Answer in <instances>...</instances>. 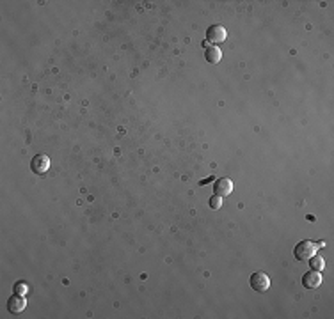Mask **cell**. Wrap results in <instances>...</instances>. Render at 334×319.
<instances>
[{"instance_id": "obj_6", "label": "cell", "mask_w": 334, "mask_h": 319, "mask_svg": "<svg viewBox=\"0 0 334 319\" xmlns=\"http://www.w3.org/2000/svg\"><path fill=\"white\" fill-rule=\"evenodd\" d=\"M25 307H27V301L22 294H14L9 298L7 301V310H9L11 314H20V312H24Z\"/></svg>"}, {"instance_id": "obj_3", "label": "cell", "mask_w": 334, "mask_h": 319, "mask_svg": "<svg viewBox=\"0 0 334 319\" xmlns=\"http://www.w3.org/2000/svg\"><path fill=\"white\" fill-rule=\"evenodd\" d=\"M50 167V158L47 154H36L30 162V169H32L34 174H45Z\"/></svg>"}, {"instance_id": "obj_1", "label": "cell", "mask_w": 334, "mask_h": 319, "mask_svg": "<svg viewBox=\"0 0 334 319\" xmlns=\"http://www.w3.org/2000/svg\"><path fill=\"white\" fill-rule=\"evenodd\" d=\"M318 246H324V243H313L309 240H304V241H299L295 248H293V255H295V259L297 261H309L313 255L316 254V248Z\"/></svg>"}, {"instance_id": "obj_10", "label": "cell", "mask_w": 334, "mask_h": 319, "mask_svg": "<svg viewBox=\"0 0 334 319\" xmlns=\"http://www.w3.org/2000/svg\"><path fill=\"white\" fill-rule=\"evenodd\" d=\"M28 284L27 282H16L14 284V294H22V296H25L28 293Z\"/></svg>"}, {"instance_id": "obj_8", "label": "cell", "mask_w": 334, "mask_h": 319, "mask_svg": "<svg viewBox=\"0 0 334 319\" xmlns=\"http://www.w3.org/2000/svg\"><path fill=\"white\" fill-rule=\"evenodd\" d=\"M204 59L208 60L210 64H217L219 60L223 59V51L219 47H208L204 50Z\"/></svg>"}, {"instance_id": "obj_5", "label": "cell", "mask_w": 334, "mask_h": 319, "mask_svg": "<svg viewBox=\"0 0 334 319\" xmlns=\"http://www.w3.org/2000/svg\"><path fill=\"white\" fill-rule=\"evenodd\" d=\"M322 280H324L322 273L313 270V271H307L306 275L302 277V286L306 287V289H316V287L322 286Z\"/></svg>"}, {"instance_id": "obj_7", "label": "cell", "mask_w": 334, "mask_h": 319, "mask_svg": "<svg viewBox=\"0 0 334 319\" xmlns=\"http://www.w3.org/2000/svg\"><path fill=\"white\" fill-rule=\"evenodd\" d=\"M214 190H215V195H219V197H227V195L233 192V181L229 179V177H221V179H217V183H215Z\"/></svg>"}, {"instance_id": "obj_4", "label": "cell", "mask_w": 334, "mask_h": 319, "mask_svg": "<svg viewBox=\"0 0 334 319\" xmlns=\"http://www.w3.org/2000/svg\"><path fill=\"white\" fill-rule=\"evenodd\" d=\"M227 37L226 28L223 25H212V27L206 30V39L210 43H224Z\"/></svg>"}, {"instance_id": "obj_9", "label": "cell", "mask_w": 334, "mask_h": 319, "mask_svg": "<svg viewBox=\"0 0 334 319\" xmlns=\"http://www.w3.org/2000/svg\"><path fill=\"white\" fill-rule=\"evenodd\" d=\"M309 263H311V268L313 270H316V271H320V270H324V266H325V261H324V257H311L309 259Z\"/></svg>"}, {"instance_id": "obj_2", "label": "cell", "mask_w": 334, "mask_h": 319, "mask_svg": "<svg viewBox=\"0 0 334 319\" xmlns=\"http://www.w3.org/2000/svg\"><path fill=\"white\" fill-rule=\"evenodd\" d=\"M249 284H250V287L258 293H265V291H269L270 289V278H269V275L263 273V271L252 273L250 278H249Z\"/></svg>"}, {"instance_id": "obj_11", "label": "cell", "mask_w": 334, "mask_h": 319, "mask_svg": "<svg viewBox=\"0 0 334 319\" xmlns=\"http://www.w3.org/2000/svg\"><path fill=\"white\" fill-rule=\"evenodd\" d=\"M208 204H210V208H212V209H219L221 206H223V197H219V195H215V197H210Z\"/></svg>"}]
</instances>
